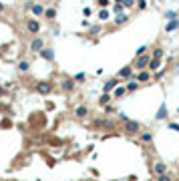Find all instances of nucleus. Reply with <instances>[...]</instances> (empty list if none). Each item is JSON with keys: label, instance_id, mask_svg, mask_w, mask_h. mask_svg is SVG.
Masks as SVG:
<instances>
[{"label": "nucleus", "instance_id": "obj_9", "mask_svg": "<svg viewBox=\"0 0 179 181\" xmlns=\"http://www.w3.org/2000/svg\"><path fill=\"white\" fill-rule=\"evenodd\" d=\"M117 85H119V79H111V80H107V83H105L103 91H105V93H111V91H113Z\"/></svg>", "mask_w": 179, "mask_h": 181}, {"label": "nucleus", "instance_id": "obj_7", "mask_svg": "<svg viewBox=\"0 0 179 181\" xmlns=\"http://www.w3.org/2000/svg\"><path fill=\"white\" fill-rule=\"evenodd\" d=\"M74 85H77V83H74L73 79H65L60 87H62V91H65V93H73V91H74Z\"/></svg>", "mask_w": 179, "mask_h": 181}, {"label": "nucleus", "instance_id": "obj_26", "mask_svg": "<svg viewBox=\"0 0 179 181\" xmlns=\"http://www.w3.org/2000/svg\"><path fill=\"white\" fill-rule=\"evenodd\" d=\"M159 181H171V177L167 173H163V175H159Z\"/></svg>", "mask_w": 179, "mask_h": 181}, {"label": "nucleus", "instance_id": "obj_20", "mask_svg": "<svg viewBox=\"0 0 179 181\" xmlns=\"http://www.w3.org/2000/svg\"><path fill=\"white\" fill-rule=\"evenodd\" d=\"M177 26H179V22H177V20H171V22H169V24L165 26V30H169V32H171V30H175Z\"/></svg>", "mask_w": 179, "mask_h": 181}, {"label": "nucleus", "instance_id": "obj_30", "mask_svg": "<svg viewBox=\"0 0 179 181\" xmlns=\"http://www.w3.org/2000/svg\"><path fill=\"white\" fill-rule=\"evenodd\" d=\"M32 4H34L32 0H26V2H24V8H26V10H28V8H32Z\"/></svg>", "mask_w": 179, "mask_h": 181}, {"label": "nucleus", "instance_id": "obj_28", "mask_svg": "<svg viewBox=\"0 0 179 181\" xmlns=\"http://www.w3.org/2000/svg\"><path fill=\"white\" fill-rule=\"evenodd\" d=\"M123 8H125L123 4H117V6H115V12H117V14H121V12H123Z\"/></svg>", "mask_w": 179, "mask_h": 181}, {"label": "nucleus", "instance_id": "obj_2", "mask_svg": "<svg viewBox=\"0 0 179 181\" xmlns=\"http://www.w3.org/2000/svg\"><path fill=\"white\" fill-rule=\"evenodd\" d=\"M44 47H47V44H44V40L38 38V36H34V38L30 40V53H40Z\"/></svg>", "mask_w": 179, "mask_h": 181}, {"label": "nucleus", "instance_id": "obj_3", "mask_svg": "<svg viewBox=\"0 0 179 181\" xmlns=\"http://www.w3.org/2000/svg\"><path fill=\"white\" fill-rule=\"evenodd\" d=\"M26 30L30 34H38L40 30V24H38V20H34V18H28L26 20Z\"/></svg>", "mask_w": 179, "mask_h": 181}, {"label": "nucleus", "instance_id": "obj_12", "mask_svg": "<svg viewBox=\"0 0 179 181\" xmlns=\"http://www.w3.org/2000/svg\"><path fill=\"white\" fill-rule=\"evenodd\" d=\"M74 115H77L79 119H83V117H86V115H89V109H86L85 105H79V107L74 109Z\"/></svg>", "mask_w": 179, "mask_h": 181}, {"label": "nucleus", "instance_id": "obj_22", "mask_svg": "<svg viewBox=\"0 0 179 181\" xmlns=\"http://www.w3.org/2000/svg\"><path fill=\"white\" fill-rule=\"evenodd\" d=\"M161 56H163V50H161V48H155V50H153V59L161 60Z\"/></svg>", "mask_w": 179, "mask_h": 181}, {"label": "nucleus", "instance_id": "obj_36", "mask_svg": "<svg viewBox=\"0 0 179 181\" xmlns=\"http://www.w3.org/2000/svg\"><path fill=\"white\" fill-rule=\"evenodd\" d=\"M12 181H16V179H12Z\"/></svg>", "mask_w": 179, "mask_h": 181}, {"label": "nucleus", "instance_id": "obj_16", "mask_svg": "<svg viewBox=\"0 0 179 181\" xmlns=\"http://www.w3.org/2000/svg\"><path fill=\"white\" fill-rule=\"evenodd\" d=\"M99 103L107 107V105L111 103V93H103V95H101V99H99Z\"/></svg>", "mask_w": 179, "mask_h": 181}, {"label": "nucleus", "instance_id": "obj_25", "mask_svg": "<svg viewBox=\"0 0 179 181\" xmlns=\"http://www.w3.org/2000/svg\"><path fill=\"white\" fill-rule=\"evenodd\" d=\"M99 16H101V20H107V18H109V12H107V10H101Z\"/></svg>", "mask_w": 179, "mask_h": 181}, {"label": "nucleus", "instance_id": "obj_21", "mask_svg": "<svg viewBox=\"0 0 179 181\" xmlns=\"http://www.w3.org/2000/svg\"><path fill=\"white\" fill-rule=\"evenodd\" d=\"M85 79H86V77H85V73H77V74L73 77V80H74V83H83Z\"/></svg>", "mask_w": 179, "mask_h": 181}, {"label": "nucleus", "instance_id": "obj_5", "mask_svg": "<svg viewBox=\"0 0 179 181\" xmlns=\"http://www.w3.org/2000/svg\"><path fill=\"white\" fill-rule=\"evenodd\" d=\"M16 71H18V73H22V74H26L28 71H30V60H28V59H22L18 65H16Z\"/></svg>", "mask_w": 179, "mask_h": 181}, {"label": "nucleus", "instance_id": "obj_23", "mask_svg": "<svg viewBox=\"0 0 179 181\" xmlns=\"http://www.w3.org/2000/svg\"><path fill=\"white\" fill-rule=\"evenodd\" d=\"M151 139H153L151 133H143V135H141V141H143V143H149Z\"/></svg>", "mask_w": 179, "mask_h": 181}, {"label": "nucleus", "instance_id": "obj_15", "mask_svg": "<svg viewBox=\"0 0 179 181\" xmlns=\"http://www.w3.org/2000/svg\"><path fill=\"white\" fill-rule=\"evenodd\" d=\"M149 79H151V73H149V71H141V73L137 74V80H139V83H147Z\"/></svg>", "mask_w": 179, "mask_h": 181}, {"label": "nucleus", "instance_id": "obj_10", "mask_svg": "<svg viewBox=\"0 0 179 181\" xmlns=\"http://www.w3.org/2000/svg\"><path fill=\"white\" fill-rule=\"evenodd\" d=\"M153 171L157 175H163V173H167V167H165V163H161V161H157L155 165H153Z\"/></svg>", "mask_w": 179, "mask_h": 181}, {"label": "nucleus", "instance_id": "obj_29", "mask_svg": "<svg viewBox=\"0 0 179 181\" xmlns=\"http://www.w3.org/2000/svg\"><path fill=\"white\" fill-rule=\"evenodd\" d=\"M133 2H135V0H121V4H123V6H131Z\"/></svg>", "mask_w": 179, "mask_h": 181}, {"label": "nucleus", "instance_id": "obj_14", "mask_svg": "<svg viewBox=\"0 0 179 181\" xmlns=\"http://www.w3.org/2000/svg\"><path fill=\"white\" fill-rule=\"evenodd\" d=\"M125 93H127V89H125V87H119V85H117V87L113 89V97H115V99H121V97H125Z\"/></svg>", "mask_w": 179, "mask_h": 181}, {"label": "nucleus", "instance_id": "obj_18", "mask_svg": "<svg viewBox=\"0 0 179 181\" xmlns=\"http://www.w3.org/2000/svg\"><path fill=\"white\" fill-rule=\"evenodd\" d=\"M137 87H139V83L137 80H131V83H127V93H131V91H137Z\"/></svg>", "mask_w": 179, "mask_h": 181}, {"label": "nucleus", "instance_id": "obj_19", "mask_svg": "<svg viewBox=\"0 0 179 181\" xmlns=\"http://www.w3.org/2000/svg\"><path fill=\"white\" fill-rule=\"evenodd\" d=\"M159 65H161L159 59H151V60H149V67H151V71H157V68H159Z\"/></svg>", "mask_w": 179, "mask_h": 181}, {"label": "nucleus", "instance_id": "obj_8", "mask_svg": "<svg viewBox=\"0 0 179 181\" xmlns=\"http://www.w3.org/2000/svg\"><path fill=\"white\" fill-rule=\"evenodd\" d=\"M38 54H40V56H42L44 60H53V59H54V50H53V48H47V47L42 48Z\"/></svg>", "mask_w": 179, "mask_h": 181}, {"label": "nucleus", "instance_id": "obj_27", "mask_svg": "<svg viewBox=\"0 0 179 181\" xmlns=\"http://www.w3.org/2000/svg\"><path fill=\"white\" fill-rule=\"evenodd\" d=\"M157 117H159V119H163V117H165V107H161V109H159V113H157Z\"/></svg>", "mask_w": 179, "mask_h": 181}, {"label": "nucleus", "instance_id": "obj_13", "mask_svg": "<svg viewBox=\"0 0 179 181\" xmlns=\"http://www.w3.org/2000/svg\"><path fill=\"white\" fill-rule=\"evenodd\" d=\"M32 14H34V16H42V14H44V6L38 4V2H34V4H32Z\"/></svg>", "mask_w": 179, "mask_h": 181}, {"label": "nucleus", "instance_id": "obj_33", "mask_svg": "<svg viewBox=\"0 0 179 181\" xmlns=\"http://www.w3.org/2000/svg\"><path fill=\"white\" fill-rule=\"evenodd\" d=\"M107 2H109V0H99V4H101V6H107Z\"/></svg>", "mask_w": 179, "mask_h": 181}, {"label": "nucleus", "instance_id": "obj_1", "mask_svg": "<svg viewBox=\"0 0 179 181\" xmlns=\"http://www.w3.org/2000/svg\"><path fill=\"white\" fill-rule=\"evenodd\" d=\"M34 91L40 93V95H50L53 93V83H50V80H38L36 87H34Z\"/></svg>", "mask_w": 179, "mask_h": 181}, {"label": "nucleus", "instance_id": "obj_32", "mask_svg": "<svg viewBox=\"0 0 179 181\" xmlns=\"http://www.w3.org/2000/svg\"><path fill=\"white\" fill-rule=\"evenodd\" d=\"M99 30H101L99 26H93V28H91V34H97V32H99Z\"/></svg>", "mask_w": 179, "mask_h": 181}, {"label": "nucleus", "instance_id": "obj_31", "mask_svg": "<svg viewBox=\"0 0 179 181\" xmlns=\"http://www.w3.org/2000/svg\"><path fill=\"white\" fill-rule=\"evenodd\" d=\"M105 111H107V113H115V107H111V105H107V107H105Z\"/></svg>", "mask_w": 179, "mask_h": 181}, {"label": "nucleus", "instance_id": "obj_24", "mask_svg": "<svg viewBox=\"0 0 179 181\" xmlns=\"http://www.w3.org/2000/svg\"><path fill=\"white\" fill-rule=\"evenodd\" d=\"M125 20H127V16H125V14H117V24H123Z\"/></svg>", "mask_w": 179, "mask_h": 181}, {"label": "nucleus", "instance_id": "obj_17", "mask_svg": "<svg viewBox=\"0 0 179 181\" xmlns=\"http://www.w3.org/2000/svg\"><path fill=\"white\" fill-rule=\"evenodd\" d=\"M44 16H47L48 20H54V16H56V10H54V8H44Z\"/></svg>", "mask_w": 179, "mask_h": 181}, {"label": "nucleus", "instance_id": "obj_35", "mask_svg": "<svg viewBox=\"0 0 179 181\" xmlns=\"http://www.w3.org/2000/svg\"><path fill=\"white\" fill-rule=\"evenodd\" d=\"M115 2H117V4H121V0H115Z\"/></svg>", "mask_w": 179, "mask_h": 181}, {"label": "nucleus", "instance_id": "obj_6", "mask_svg": "<svg viewBox=\"0 0 179 181\" xmlns=\"http://www.w3.org/2000/svg\"><path fill=\"white\" fill-rule=\"evenodd\" d=\"M149 60H151V56H145V54H139V59L135 60V67L143 71V68H145L147 65H149Z\"/></svg>", "mask_w": 179, "mask_h": 181}, {"label": "nucleus", "instance_id": "obj_34", "mask_svg": "<svg viewBox=\"0 0 179 181\" xmlns=\"http://www.w3.org/2000/svg\"><path fill=\"white\" fill-rule=\"evenodd\" d=\"M4 8H6V6H4V4H2V2H0V12H2V10H4Z\"/></svg>", "mask_w": 179, "mask_h": 181}, {"label": "nucleus", "instance_id": "obj_11", "mask_svg": "<svg viewBox=\"0 0 179 181\" xmlns=\"http://www.w3.org/2000/svg\"><path fill=\"white\" fill-rule=\"evenodd\" d=\"M119 77H121V79H131V77H133V68L131 67H123L119 71Z\"/></svg>", "mask_w": 179, "mask_h": 181}, {"label": "nucleus", "instance_id": "obj_4", "mask_svg": "<svg viewBox=\"0 0 179 181\" xmlns=\"http://www.w3.org/2000/svg\"><path fill=\"white\" fill-rule=\"evenodd\" d=\"M139 129H141V125L137 123V121H127V123H125V131H127L129 135H135Z\"/></svg>", "mask_w": 179, "mask_h": 181}]
</instances>
